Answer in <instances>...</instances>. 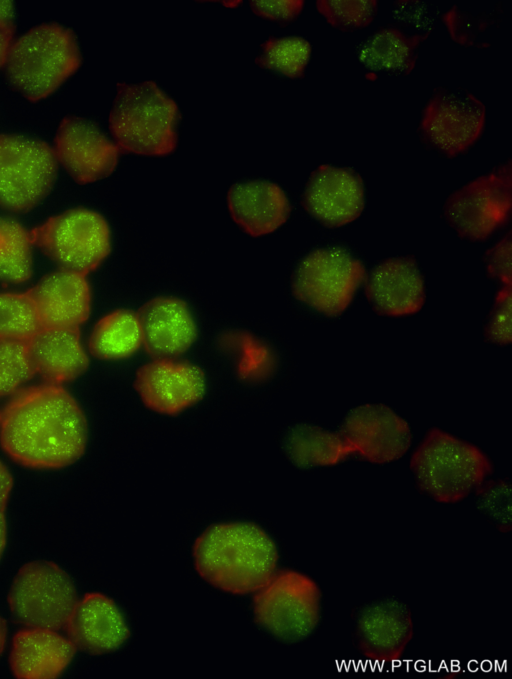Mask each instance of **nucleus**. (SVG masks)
<instances>
[{
  "label": "nucleus",
  "mask_w": 512,
  "mask_h": 679,
  "mask_svg": "<svg viewBox=\"0 0 512 679\" xmlns=\"http://www.w3.org/2000/svg\"><path fill=\"white\" fill-rule=\"evenodd\" d=\"M84 413L61 385L20 391L0 416V444L17 463L35 469L68 466L84 453Z\"/></svg>",
  "instance_id": "obj_1"
},
{
  "label": "nucleus",
  "mask_w": 512,
  "mask_h": 679,
  "mask_svg": "<svg viewBox=\"0 0 512 679\" xmlns=\"http://www.w3.org/2000/svg\"><path fill=\"white\" fill-rule=\"evenodd\" d=\"M198 574L214 587L232 594L261 589L274 575L278 553L271 538L251 523L211 526L195 541Z\"/></svg>",
  "instance_id": "obj_2"
},
{
  "label": "nucleus",
  "mask_w": 512,
  "mask_h": 679,
  "mask_svg": "<svg viewBox=\"0 0 512 679\" xmlns=\"http://www.w3.org/2000/svg\"><path fill=\"white\" fill-rule=\"evenodd\" d=\"M365 260L344 240H324L308 249L290 275L294 299L324 319L342 315L364 281Z\"/></svg>",
  "instance_id": "obj_3"
},
{
  "label": "nucleus",
  "mask_w": 512,
  "mask_h": 679,
  "mask_svg": "<svg viewBox=\"0 0 512 679\" xmlns=\"http://www.w3.org/2000/svg\"><path fill=\"white\" fill-rule=\"evenodd\" d=\"M180 120L178 105L155 81L117 83L109 127L120 150L152 157L171 154Z\"/></svg>",
  "instance_id": "obj_4"
},
{
  "label": "nucleus",
  "mask_w": 512,
  "mask_h": 679,
  "mask_svg": "<svg viewBox=\"0 0 512 679\" xmlns=\"http://www.w3.org/2000/svg\"><path fill=\"white\" fill-rule=\"evenodd\" d=\"M493 468L490 458L475 444L437 427L426 432L410 459L416 487L441 503L464 499Z\"/></svg>",
  "instance_id": "obj_5"
},
{
  "label": "nucleus",
  "mask_w": 512,
  "mask_h": 679,
  "mask_svg": "<svg viewBox=\"0 0 512 679\" xmlns=\"http://www.w3.org/2000/svg\"><path fill=\"white\" fill-rule=\"evenodd\" d=\"M5 65L14 88L36 102L77 71L81 53L71 29L46 23L31 28L13 42Z\"/></svg>",
  "instance_id": "obj_6"
},
{
  "label": "nucleus",
  "mask_w": 512,
  "mask_h": 679,
  "mask_svg": "<svg viewBox=\"0 0 512 679\" xmlns=\"http://www.w3.org/2000/svg\"><path fill=\"white\" fill-rule=\"evenodd\" d=\"M512 207L511 158L498 163L452 191L441 218L468 243H485L510 225Z\"/></svg>",
  "instance_id": "obj_7"
},
{
  "label": "nucleus",
  "mask_w": 512,
  "mask_h": 679,
  "mask_svg": "<svg viewBox=\"0 0 512 679\" xmlns=\"http://www.w3.org/2000/svg\"><path fill=\"white\" fill-rule=\"evenodd\" d=\"M485 105L462 86H438L424 104L417 125L421 145L441 158L467 154L481 138Z\"/></svg>",
  "instance_id": "obj_8"
},
{
  "label": "nucleus",
  "mask_w": 512,
  "mask_h": 679,
  "mask_svg": "<svg viewBox=\"0 0 512 679\" xmlns=\"http://www.w3.org/2000/svg\"><path fill=\"white\" fill-rule=\"evenodd\" d=\"M256 622L274 636L299 641L309 637L321 618V592L309 577L295 572L274 574L253 599Z\"/></svg>",
  "instance_id": "obj_9"
},
{
  "label": "nucleus",
  "mask_w": 512,
  "mask_h": 679,
  "mask_svg": "<svg viewBox=\"0 0 512 679\" xmlns=\"http://www.w3.org/2000/svg\"><path fill=\"white\" fill-rule=\"evenodd\" d=\"M33 244L63 269L86 275L110 251L105 219L87 209H73L49 218L30 231Z\"/></svg>",
  "instance_id": "obj_10"
},
{
  "label": "nucleus",
  "mask_w": 512,
  "mask_h": 679,
  "mask_svg": "<svg viewBox=\"0 0 512 679\" xmlns=\"http://www.w3.org/2000/svg\"><path fill=\"white\" fill-rule=\"evenodd\" d=\"M76 602L69 576L55 563L45 561L24 565L8 595L10 610L19 623L55 631L66 626Z\"/></svg>",
  "instance_id": "obj_11"
},
{
  "label": "nucleus",
  "mask_w": 512,
  "mask_h": 679,
  "mask_svg": "<svg viewBox=\"0 0 512 679\" xmlns=\"http://www.w3.org/2000/svg\"><path fill=\"white\" fill-rule=\"evenodd\" d=\"M56 172L57 159L47 143L0 135V206L4 209L34 208L51 190Z\"/></svg>",
  "instance_id": "obj_12"
},
{
  "label": "nucleus",
  "mask_w": 512,
  "mask_h": 679,
  "mask_svg": "<svg viewBox=\"0 0 512 679\" xmlns=\"http://www.w3.org/2000/svg\"><path fill=\"white\" fill-rule=\"evenodd\" d=\"M367 202L368 190L362 175L341 164L324 163L317 167L301 192L306 214L328 229L353 223L363 214Z\"/></svg>",
  "instance_id": "obj_13"
},
{
  "label": "nucleus",
  "mask_w": 512,
  "mask_h": 679,
  "mask_svg": "<svg viewBox=\"0 0 512 679\" xmlns=\"http://www.w3.org/2000/svg\"><path fill=\"white\" fill-rule=\"evenodd\" d=\"M338 432L351 453L378 464L401 458L412 443L408 422L382 403H366L350 409L340 422Z\"/></svg>",
  "instance_id": "obj_14"
},
{
  "label": "nucleus",
  "mask_w": 512,
  "mask_h": 679,
  "mask_svg": "<svg viewBox=\"0 0 512 679\" xmlns=\"http://www.w3.org/2000/svg\"><path fill=\"white\" fill-rule=\"evenodd\" d=\"M364 281L368 304L377 315L412 316L425 304V272L414 254L374 262L365 273Z\"/></svg>",
  "instance_id": "obj_15"
},
{
  "label": "nucleus",
  "mask_w": 512,
  "mask_h": 679,
  "mask_svg": "<svg viewBox=\"0 0 512 679\" xmlns=\"http://www.w3.org/2000/svg\"><path fill=\"white\" fill-rule=\"evenodd\" d=\"M352 642L368 660L396 661L412 635L408 607L393 597H380L356 608Z\"/></svg>",
  "instance_id": "obj_16"
},
{
  "label": "nucleus",
  "mask_w": 512,
  "mask_h": 679,
  "mask_svg": "<svg viewBox=\"0 0 512 679\" xmlns=\"http://www.w3.org/2000/svg\"><path fill=\"white\" fill-rule=\"evenodd\" d=\"M54 153L71 177L81 184L109 176L117 166L119 147L93 122L66 117L55 137Z\"/></svg>",
  "instance_id": "obj_17"
},
{
  "label": "nucleus",
  "mask_w": 512,
  "mask_h": 679,
  "mask_svg": "<svg viewBox=\"0 0 512 679\" xmlns=\"http://www.w3.org/2000/svg\"><path fill=\"white\" fill-rule=\"evenodd\" d=\"M134 387L147 408L160 414L175 415L201 399L205 377L193 364L168 358L155 359L138 369Z\"/></svg>",
  "instance_id": "obj_18"
},
{
  "label": "nucleus",
  "mask_w": 512,
  "mask_h": 679,
  "mask_svg": "<svg viewBox=\"0 0 512 679\" xmlns=\"http://www.w3.org/2000/svg\"><path fill=\"white\" fill-rule=\"evenodd\" d=\"M142 345L156 359L185 353L196 338V326L187 305L173 297H158L138 311Z\"/></svg>",
  "instance_id": "obj_19"
},
{
  "label": "nucleus",
  "mask_w": 512,
  "mask_h": 679,
  "mask_svg": "<svg viewBox=\"0 0 512 679\" xmlns=\"http://www.w3.org/2000/svg\"><path fill=\"white\" fill-rule=\"evenodd\" d=\"M42 327L79 328L89 317L90 287L84 274L62 269L28 291Z\"/></svg>",
  "instance_id": "obj_20"
},
{
  "label": "nucleus",
  "mask_w": 512,
  "mask_h": 679,
  "mask_svg": "<svg viewBox=\"0 0 512 679\" xmlns=\"http://www.w3.org/2000/svg\"><path fill=\"white\" fill-rule=\"evenodd\" d=\"M227 205L234 222L254 237L274 232L287 222L292 212L285 191L266 180L232 185L227 193Z\"/></svg>",
  "instance_id": "obj_21"
},
{
  "label": "nucleus",
  "mask_w": 512,
  "mask_h": 679,
  "mask_svg": "<svg viewBox=\"0 0 512 679\" xmlns=\"http://www.w3.org/2000/svg\"><path fill=\"white\" fill-rule=\"evenodd\" d=\"M65 627L76 647L92 654L112 652L129 636L115 603L100 593L86 594L77 601Z\"/></svg>",
  "instance_id": "obj_22"
},
{
  "label": "nucleus",
  "mask_w": 512,
  "mask_h": 679,
  "mask_svg": "<svg viewBox=\"0 0 512 679\" xmlns=\"http://www.w3.org/2000/svg\"><path fill=\"white\" fill-rule=\"evenodd\" d=\"M27 343L34 373L48 384L72 381L88 367L79 328L42 327Z\"/></svg>",
  "instance_id": "obj_23"
},
{
  "label": "nucleus",
  "mask_w": 512,
  "mask_h": 679,
  "mask_svg": "<svg viewBox=\"0 0 512 679\" xmlns=\"http://www.w3.org/2000/svg\"><path fill=\"white\" fill-rule=\"evenodd\" d=\"M408 29L413 28L400 21L379 26L357 45L360 64L369 71L408 76L415 67L422 43L430 35Z\"/></svg>",
  "instance_id": "obj_24"
},
{
  "label": "nucleus",
  "mask_w": 512,
  "mask_h": 679,
  "mask_svg": "<svg viewBox=\"0 0 512 679\" xmlns=\"http://www.w3.org/2000/svg\"><path fill=\"white\" fill-rule=\"evenodd\" d=\"M76 648L55 630L26 628L13 638L10 667L21 679L56 678L68 666Z\"/></svg>",
  "instance_id": "obj_25"
},
{
  "label": "nucleus",
  "mask_w": 512,
  "mask_h": 679,
  "mask_svg": "<svg viewBox=\"0 0 512 679\" xmlns=\"http://www.w3.org/2000/svg\"><path fill=\"white\" fill-rule=\"evenodd\" d=\"M284 449L292 463L305 469L335 465L351 453L339 432L314 421L291 426L284 437Z\"/></svg>",
  "instance_id": "obj_26"
},
{
  "label": "nucleus",
  "mask_w": 512,
  "mask_h": 679,
  "mask_svg": "<svg viewBox=\"0 0 512 679\" xmlns=\"http://www.w3.org/2000/svg\"><path fill=\"white\" fill-rule=\"evenodd\" d=\"M88 344L92 355L102 360H119L133 355L142 345L137 314L116 310L103 316L94 325Z\"/></svg>",
  "instance_id": "obj_27"
},
{
  "label": "nucleus",
  "mask_w": 512,
  "mask_h": 679,
  "mask_svg": "<svg viewBox=\"0 0 512 679\" xmlns=\"http://www.w3.org/2000/svg\"><path fill=\"white\" fill-rule=\"evenodd\" d=\"M312 46L297 35L269 37L259 48L255 63L278 77L297 80L305 77Z\"/></svg>",
  "instance_id": "obj_28"
},
{
  "label": "nucleus",
  "mask_w": 512,
  "mask_h": 679,
  "mask_svg": "<svg viewBox=\"0 0 512 679\" xmlns=\"http://www.w3.org/2000/svg\"><path fill=\"white\" fill-rule=\"evenodd\" d=\"M32 237L19 223L0 218V282L21 284L32 274Z\"/></svg>",
  "instance_id": "obj_29"
},
{
  "label": "nucleus",
  "mask_w": 512,
  "mask_h": 679,
  "mask_svg": "<svg viewBox=\"0 0 512 679\" xmlns=\"http://www.w3.org/2000/svg\"><path fill=\"white\" fill-rule=\"evenodd\" d=\"M503 11L502 2H498L491 12L483 11L476 15L461 10L455 4L447 12L440 14L439 19L456 44L464 48L485 49L490 43L480 42L479 38L492 27H500Z\"/></svg>",
  "instance_id": "obj_30"
},
{
  "label": "nucleus",
  "mask_w": 512,
  "mask_h": 679,
  "mask_svg": "<svg viewBox=\"0 0 512 679\" xmlns=\"http://www.w3.org/2000/svg\"><path fill=\"white\" fill-rule=\"evenodd\" d=\"M41 328L28 292L0 293V338L28 341Z\"/></svg>",
  "instance_id": "obj_31"
},
{
  "label": "nucleus",
  "mask_w": 512,
  "mask_h": 679,
  "mask_svg": "<svg viewBox=\"0 0 512 679\" xmlns=\"http://www.w3.org/2000/svg\"><path fill=\"white\" fill-rule=\"evenodd\" d=\"M379 1L375 0H321L316 8L327 22L341 32L365 29L377 17Z\"/></svg>",
  "instance_id": "obj_32"
},
{
  "label": "nucleus",
  "mask_w": 512,
  "mask_h": 679,
  "mask_svg": "<svg viewBox=\"0 0 512 679\" xmlns=\"http://www.w3.org/2000/svg\"><path fill=\"white\" fill-rule=\"evenodd\" d=\"M34 374L27 341L0 338V397L16 392Z\"/></svg>",
  "instance_id": "obj_33"
},
{
  "label": "nucleus",
  "mask_w": 512,
  "mask_h": 679,
  "mask_svg": "<svg viewBox=\"0 0 512 679\" xmlns=\"http://www.w3.org/2000/svg\"><path fill=\"white\" fill-rule=\"evenodd\" d=\"M476 503L499 531L511 528V483L509 479L497 478L483 481L476 489Z\"/></svg>",
  "instance_id": "obj_34"
},
{
  "label": "nucleus",
  "mask_w": 512,
  "mask_h": 679,
  "mask_svg": "<svg viewBox=\"0 0 512 679\" xmlns=\"http://www.w3.org/2000/svg\"><path fill=\"white\" fill-rule=\"evenodd\" d=\"M511 306V286L498 287L482 324L483 339L486 343L497 347L511 344Z\"/></svg>",
  "instance_id": "obj_35"
},
{
  "label": "nucleus",
  "mask_w": 512,
  "mask_h": 679,
  "mask_svg": "<svg viewBox=\"0 0 512 679\" xmlns=\"http://www.w3.org/2000/svg\"><path fill=\"white\" fill-rule=\"evenodd\" d=\"M512 233L510 227L481 256L486 277L498 287L512 283Z\"/></svg>",
  "instance_id": "obj_36"
},
{
  "label": "nucleus",
  "mask_w": 512,
  "mask_h": 679,
  "mask_svg": "<svg viewBox=\"0 0 512 679\" xmlns=\"http://www.w3.org/2000/svg\"><path fill=\"white\" fill-rule=\"evenodd\" d=\"M439 11L428 2L398 1L393 4V16L413 29L431 33L440 17Z\"/></svg>",
  "instance_id": "obj_37"
},
{
  "label": "nucleus",
  "mask_w": 512,
  "mask_h": 679,
  "mask_svg": "<svg viewBox=\"0 0 512 679\" xmlns=\"http://www.w3.org/2000/svg\"><path fill=\"white\" fill-rule=\"evenodd\" d=\"M250 8L259 17L286 27L295 22L304 8L305 2L297 1H250Z\"/></svg>",
  "instance_id": "obj_38"
},
{
  "label": "nucleus",
  "mask_w": 512,
  "mask_h": 679,
  "mask_svg": "<svg viewBox=\"0 0 512 679\" xmlns=\"http://www.w3.org/2000/svg\"><path fill=\"white\" fill-rule=\"evenodd\" d=\"M13 23H0V67L6 64L10 48L13 44Z\"/></svg>",
  "instance_id": "obj_39"
},
{
  "label": "nucleus",
  "mask_w": 512,
  "mask_h": 679,
  "mask_svg": "<svg viewBox=\"0 0 512 679\" xmlns=\"http://www.w3.org/2000/svg\"><path fill=\"white\" fill-rule=\"evenodd\" d=\"M12 486L11 473L5 464L0 461V513H5Z\"/></svg>",
  "instance_id": "obj_40"
},
{
  "label": "nucleus",
  "mask_w": 512,
  "mask_h": 679,
  "mask_svg": "<svg viewBox=\"0 0 512 679\" xmlns=\"http://www.w3.org/2000/svg\"><path fill=\"white\" fill-rule=\"evenodd\" d=\"M14 15L13 5L10 1H0V23H12Z\"/></svg>",
  "instance_id": "obj_41"
},
{
  "label": "nucleus",
  "mask_w": 512,
  "mask_h": 679,
  "mask_svg": "<svg viewBox=\"0 0 512 679\" xmlns=\"http://www.w3.org/2000/svg\"><path fill=\"white\" fill-rule=\"evenodd\" d=\"M6 535H7V526H6L5 513H0V557L2 555L4 548H5Z\"/></svg>",
  "instance_id": "obj_42"
},
{
  "label": "nucleus",
  "mask_w": 512,
  "mask_h": 679,
  "mask_svg": "<svg viewBox=\"0 0 512 679\" xmlns=\"http://www.w3.org/2000/svg\"><path fill=\"white\" fill-rule=\"evenodd\" d=\"M7 636V627L5 621L0 617V654L4 650Z\"/></svg>",
  "instance_id": "obj_43"
}]
</instances>
